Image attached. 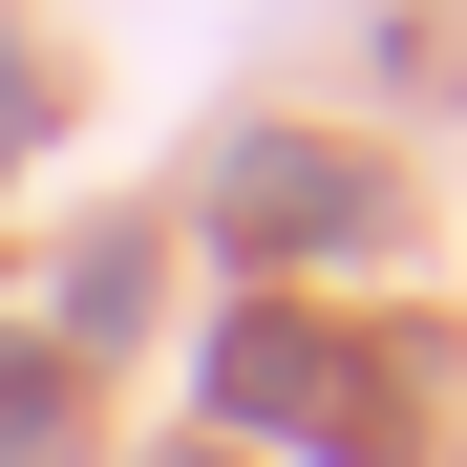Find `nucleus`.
I'll use <instances>...</instances> for the list:
<instances>
[{
	"instance_id": "obj_1",
	"label": "nucleus",
	"mask_w": 467,
	"mask_h": 467,
	"mask_svg": "<svg viewBox=\"0 0 467 467\" xmlns=\"http://www.w3.org/2000/svg\"><path fill=\"white\" fill-rule=\"evenodd\" d=\"M22 128H43V86H0V149H22Z\"/></svg>"
}]
</instances>
